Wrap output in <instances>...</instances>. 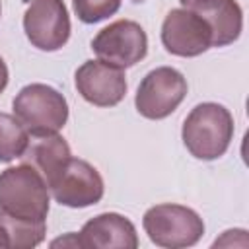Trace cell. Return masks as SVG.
Here are the masks:
<instances>
[{"label":"cell","mask_w":249,"mask_h":249,"mask_svg":"<svg viewBox=\"0 0 249 249\" xmlns=\"http://www.w3.org/2000/svg\"><path fill=\"white\" fill-rule=\"evenodd\" d=\"M161 43L169 54L191 58L212 47V31L196 12L173 8L161 23Z\"/></svg>","instance_id":"cell-9"},{"label":"cell","mask_w":249,"mask_h":249,"mask_svg":"<svg viewBox=\"0 0 249 249\" xmlns=\"http://www.w3.org/2000/svg\"><path fill=\"white\" fill-rule=\"evenodd\" d=\"M132 2H134V4H142L144 0H132Z\"/></svg>","instance_id":"cell-21"},{"label":"cell","mask_w":249,"mask_h":249,"mask_svg":"<svg viewBox=\"0 0 249 249\" xmlns=\"http://www.w3.org/2000/svg\"><path fill=\"white\" fill-rule=\"evenodd\" d=\"M72 158L68 142L58 134H31L27 148L21 154V161L39 171L47 187L56 179L62 167Z\"/></svg>","instance_id":"cell-13"},{"label":"cell","mask_w":249,"mask_h":249,"mask_svg":"<svg viewBox=\"0 0 249 249\" xmlns=\"http://www.w3.org/2000/svg\"><path fill=\"white\" fill-rule=\"evenodd\" d=\"M53 198L68 208H86L103 198L105 185L101 173L86 160L70 158L56 179L49 185Z\"/></svg>","instance_id":"cell-8"},{"label":"cell","mask_w":249,"mask_h":249,"mask_svg":"<svg viewBox=\"0 0 249 249\" xmlns=\"http://www.w3.org/2000/svg\"><path fill=\"white\" fill-rule=\"evenodd\" d=\"M58 245H62V247H82V243H80V237H78V233H68L66 237H58V239H54V241H51V247H58Z\"/></svg>","instance_id":"cell-17"},{"label":"cell","mask_w":249,"mask_h":249,"mask_svg":"<svg viewBox=\"0 0 249 249\" xmlns=\"http://www.w3.org/2000/svg\"><path fill=\"white\" fill-rule=\"evenodd\" d=\"M233 130L231 113L220 103L204 101L193 107L185 117L181 138L193 158L210 161L226 154L233 138Z\"/></svg>","instance_id":"cell-1"},{"label":"cell","mask_w":249,"mask_h":249,"mask_svg":"<svg viewBox=\"0 0 249 249\" xmlns=\"http://www.w3.org/2000/svg\"><path fill=\"white\" fill-rule=\"evenodd\" d=\"M0 224L6 230L8 249H31L43 243L47 233V222H33L12 218L0 212Z\"/></svg>","instance_id":"cell-14"},{"label":"cell","mask_w":249,"mask_h":249,"mask_svg":"<svg viewBox=\"0 0 249 249\" xmlns=\"http://www.w3.org/2000/svg\"><path fill=\"white\" fill-rule=\"evenodd\" d=\"M51 191L27 163L10 165L0 173V212L12 218L47 222Z\"/></svg>","instance_id":"cell-2"},{"label":"cell","mask_w":249,"mask_h":249,"mask_svg":"<svg viewBox=\"0 0 249 249\" xmlns=\"http://www.w3.org/2000/svg\"><path fill=\"white\" fill-rule=\"evenodd\" d=\"M23 31L39 51H58L70 39V16L64 0H31L23 14Z\"/></svg>","instance_id":"cell-7"},{"label":"cell","mask_w":249,"mask_h":249,"mask_svg":"<svg viewBox=\"0 0 249 249\" xmlns=\"http://www.w3.org/2000/svg\"><path fill=\"white\" fill-rule=\"evenodd\" d=\"M91 51L101 62L124 70L146 56L148 35L140 23L132 19H117L91 39Z\"/></svg>","instance_id":"cell-6"},{"label":"cell","mask_w":249,"mask_h":249,"mask_svg":"<svg viewBox=\"0 0 249 249\" xmlns=\"http://www.w3.org/2000/svg\"><path fill=\"white\" fill-rule=\"evenodd\" d=\"M29 132L19 123L16 115L0 111V161L8 163L16 158H21L27 148Z\"/></svg>","instance_id":"cell-15"},{"label":"cell","mask_w":249,"mask_h":249,"mask_svg":"<svg viewBox=\"0 0 249 249\" xmlns=\"http://www.w3.org/2000/svg\"><path fill=\"white\" fill-rule=\"evenodd\" d=\"M74 14L84 23H97L117 14L121 0H72Z\"/></svg>","instance_id":"cell-16"},{"label":"cell","mask_w":249,"mask_h":249,"mask_svg":"<svg viewBox=\"0 0 249 249\" xmlns=\"http://www.w3.org/2000/svg\"><path fill=\"white\" fill-rule=\"evenodd\" d=\"M12 109L29 134L58 132L68 121L66 97L47 84L23 86L12 101Z\"/></svg>","instance_id":"cell-4"},{"label":"cell","mask_w":249,"mask_h":249,"mask_svg":"<svg viewBox=\"0 0 249 249\" xmlns=\"http://www.w3.org/2000/svg\"><path fill=\"white\" fill-rule=\"evenodd\" d=\"M74 86L78 93L95 107H115L126 95V76L123 68L107 62L86 60L74 74Z\"/></svg>","instance_id":"cell-10"},{"label":"cell","mask_w":249,"mask_h":249,"mask_svg":"<svg viewBox=\"0 0 249 249\" xmlns=\"http://www.w3.org/2000/svg\"><path fill=\"white\" fill-rule=\"evenodd\" d=\"M8 80H10V72H8V66H6L4 58L0 56V93L6 89V86H8Z\"/></svg>","instance_id":"cell-18"},{"label":"cell","mask_w":249,"mask_h":249,"mask_svg":"<svg viewBox=\"0 0 249 249\" xmlns=\"http://www.w3.org/2000/svg\"><path fill=\"white\" fill-rule=\"evenodd\" d=\"M86 249H136L138 233L134 224L119 212H103L88 220L80 233Z\"/></svg>","instance_id":"cell-11"},{"label":"cell","mask_w":249,"mask_h":249,"mask_svg":"<svg viewBox=\"0 0 249 249\" xmlns=\"http://www.w3.org/2000/svg\"><path fill=\"white\" fill-rule=\"evenodd\" d=\"M187 89V80L177 68L158 66L138 84L134 97L136 111L150 121L165 119L183 103Z\"/></svg>","instance_id":"cell-5"},{"label":"cell","mask_w":249,"mask_h":249,"mask_svg":"<svg viewBox=\"0 0 249 249\" xmlns=\"http://www.w3.org/2000/svg\"><path fill=\"white\" fill-rule=\"evenodd\" d=\"M0 14H2V4H0Z\"/></svg>","instance_id":"cell-22"},{"label":"cell","mask_w":249,"mask_h":249,"mask_svg":"<svg viewBox=\"0 0 249 249\" xmlns=\"http://www.w3.org/2000/svg\"><path fill=\"white\" fill-rule=\"evenodd\" d=\"M0 247H2V249H4V247L8 249V237H6V230L2 228V224H0Z\"/></svg>","instance_id":"cell-19"},{"label":"cell","mask_w":249,"mask_h":249,"mask_svg":"<svg viewBox=\"0 0 249 249\" xmlns=\"http://www.w3.org/2000/svg\"><path fill=\"white\" fill-rule=\"evenodd\" d=\"M189 10L196 12L212 31V47H226L239 39L243 10L237 0H195Z\"/></svg>","instance_id":"cell-12"},{"label":"cell","mask_w":249,"mask_h":249,"mask_svg":"<svg viewBox=\"0 0 249 249\" xmlns=\"http://www.w3.org/2000/svg\"><path fill=\"white\" fill-rule=\"evenodd\" d=\"M142 228L150 241L165 249L193 247L204 235V222L189 206L183 204H156L144 212Z\"/></svg>","instance_id":"cell-3"},{"label":"cell","mask_w":249,"mask_h":249,"mask_svg":"<svg viewBox=\"0 0 249 249\" xmlns=\"http://www.w3.org/2000/svg\"><path fill=\"white\" fill-rule=\"evenodd\" d=\"M179 2H181V6H183V8H189V6H191L195 0H179Z\"/></svg>","instance_id":"cell-20"}]
</instances>
